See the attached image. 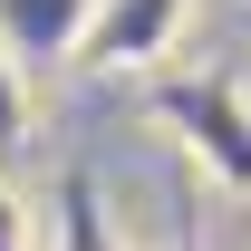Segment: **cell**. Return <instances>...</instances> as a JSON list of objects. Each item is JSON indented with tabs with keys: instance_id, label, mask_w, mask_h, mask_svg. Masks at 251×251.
<instances>
[{
	"instance_id": "cell-6",
	"label": "cell",
	"mask_w": 251,
	"mask_h": 251,
	"mask_svg": "<svg viewBox=\"0 0 251 251\" xmlns=\"http://www.w3.org/2000/svg\"><path fill=\"white\" fill-rule=\"evenodd\" d=\"M0 251H39V242H29V213L10 203V184H0Z\"/></svg>"
},
{
	"instance_id": "cell-1",
	"label": "cell",
	"mask_w": 251,
	"mask_h": 251,
	"mask_svg": "<svg viewBox=\"0 0 251 251\" xmlns=\"http://www.w3.org/2000/svg\"><path fill=\"white\" fill-rule=\"evenodd\" d=\"M184 29H193V0H87L68 68L77 77H145L184 49Z\"/></svg>"
},
{
	"instance_id": "cell-5",
	"label": "cell",
	"mask_w": 251,
	"mask_h": 251,
	"mask_svg": "<svg viewBox=\"0 0 251 251\" xmlns=\"http://www.w3.org/2000/svg\"><path fill=\"white\" fill-rule=\"evenodd\" d=\"M58 251H116V232L97 222V193H87V184L68 193V213H58Z\"/></svg>"
},
{
	"instance_id": "cell-2",
	"label": "cell",
	"mask_w": 251,
	"mask_h": 251,
	"mask_svg": "<svg viewBox=\"0 0 251 251\" xmlns=\"http://www.w3.org/2000/svg\"><path fill=\"white\" fill-rule=\"evenodd\" d=\"M174 106H184V126H193V155L213 164L232 193H251V97L232 87V77H203V87H184Z\"/></svg>"
},
{
	"instance_id": "cell-4",
	"label": "cell",
	"mask_w": 251,
	"mask_h": 251,
	"mask_svg": "<svg viewBox=\"0 0 251 251\" xmlns=\"http://www.w3.org/2000/svg\"><path fill=\"white\" fill-rule=\"evenodd\" d=\"M29 126H39V97H29V58L0 39V174L20 164V145H29Z\"/></svg>"
},
{
	"instance_id": "cell-3",
	"label": "cell",
	"mask_w": 251,
	"mask_h": 251,
	"mask_svg": "<svg viewBox=\"0 0 251 251\" xmlns=\"http://www.w3.org/2000/svg\"><path fill=\"white\" fill-rule=\"evenodd\" d=\"M77 20H87V0H0V39L20 58H68Z\"/></svg>"
}]
</instances>
